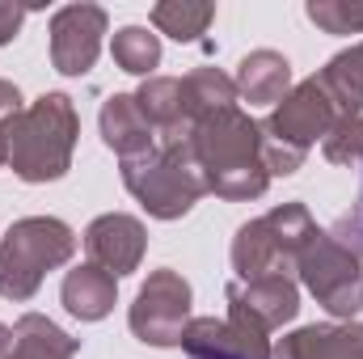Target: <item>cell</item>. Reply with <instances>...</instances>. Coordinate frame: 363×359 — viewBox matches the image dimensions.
<instances>
[{"instance_id":"cell-6","label":"cell","mask_w":363,"mask_h":359,"mask_svg":"<svg viewBox=\"0 0 363 359\" xmlns=\"http://www.w3.org/2000/svg\"><path fill=\"white\" fill-rule=\"evenodd\" d=\"M296 270L304 279V287L317 296V304H325L334 317L355 321L363 309V270L359 254H351L334 233H313L304 241V250L296 254Z\"/></svg>"},{"instance_id":"cell-2","label":"cell","mask_w":363,"mask_h":359,"mask_svg":"<svg viewBox=\"0 0 363 359\" xmlns=\"http://www.w3.org/2000/svg\"><path fill=\"white\" fill-rule=\"evenodd\" d=\"M9 165L21 182H60L72 170V148L81 136V118L68 93H43L26 106L9 127Z\"/></svg>"},{"instance_id":"cell-10","label":"cell","mask_w":363,"mask_h":359,"mask_svg":"<svg viewBox=\"0 0 363 359\" xmlns=\"http://www.w3.org/2000/svg\"><path fill=\"white\" fill-rule=\"evenodd\" d=\"M85 250H89V263L101 270H110L114 279L140 270L144 263V250H148V233L135 216H123V211H106L97 216L89 228H85Z\"/></svg>"},{"instance_id":"cell-23","label":"cell","mask_w":363,"mask_h":359,"mask_svg":"<svg viewBox=\"0 0 363 359\" xmlns=\"http://www.w3.org/2000/svg\"><path fill=\"white\" fill-rule=\"evenodd\" d=\"M304 13L325 34H363V4L355 0H313Z\"/></svg>"},{"instance_id":"cell-21","label":"cell","mask_w":363,"mask_h":359,"mask_svg":"<svg viewBox=\"0 0 363 359\" xmlns=\"http://www.w3.org/2000/svg\"><path fill=\"white\" fill-rule=\"evenodd\" d=\"M110 55H114V64H118L123 72L148 81V72L161 64V38H157L148 26H123V30L114 34V43H110Z\"/></svg>"},{"instance_id":"cell-25","label":"cell","mask_w":363,"mask_h":359,"mask_svg":"<svg viewBox=\"0 0 363 359\" xmlns=\"http://www.w3.org/2000/svg\"><path fill=\"white\" fill-rule=\"evenodd\" d=\"M21 21H26V9H21V4H9V0H0V47L17 38Z\"/></svg>"},{"instance_id":"cell-27","label":"cell","mask_w":363,"mask_h":359,"mask_svg":"<svg viewBox=\"0 0 363 359\" xmlns=\"http://www.w3.org/2000/svg\"><path fill=\"white\" fill-rule=\"evenodd\" d=\"M9 347H13V330H9V326H0V359L9 355Z\"/></svg>"},{"instance_id":"cell-12","label":"cell","mask_w":363,"mask_h":359,"mask_svg":"<svg viewBox=\"0 0 363 359\" xmlns=\"http://www.w3.org/2000/svg\"><path fill=\"white\" fill-rule=\"evenodd\" d=\"M274 359H363V326L359 321L304 326L274 347Z\"/></svg>"},{"instance_id":"cell-1","label":"cell","mask_w":363,"mask_h":359,"mask_svg":"<svg viewBox=\"0 0 363 359\" xmlns=\"http://www.w3.org/2000/svg\"><path fill=\"white\" fill-rule=\"evenodd\" d=\"M190 144L211 194L228 203L267 194L271 174L262 161V123H254L245 110L228 106V110H216L211 118H199L190 127Z\"/></svg>"},{"instance_id":"cell-9","label":"cell","mask_w":363,"mask_h":359,"mask_svg":"<svg viewBox=\"0 0 363 359\" xmlns=\"http://www.w3.org/2000/svg\"><path fill=\"white\" fill-rule=\"evenodd\" d=\"M106 9L101 4H64L51 17V68L64 77H85L101 55Z\"/></svg>"},{"instance_id":"cell-13","label":"cell","mask_w":363,"mask_h":359,"mask_svg":"<svg viewBox=\"0 0 363 359\" xmlns=\"http://www.w3.org/2000/svg\"><path fill=\"white\" fill-rule=\"evenodd\" d=\"M228 300H241L267 330L296 321V313H300V287H296L291 275H267V279H254V283H233Z\"/></svg>"},{"instance_id":"cell-16","label":"cell","mask_w":363,"mask_h":359,"mask_svg":"<svg viewBox=\"0 0 363 359\" xmlns=\"http://www.w3.org/2000/svg\"><path fill=\"white\" fill-rule=\"evenodd\" d=\"M81 343L72 334H64L51 317L43 313H26L13 326V347L4 359H77Z\"/></svg>"},{"instance_id":"cell-19","label":"cell","mask_w":363,"mask_h":359,"mask_svg":"<svg viewBox=\"0 0 363 359\" xmlns=\"http://www.w3.org/2000/svg\"><path fill=\"white\" fill-rule=\"evenodd\" d=\"M317 81L325 85V93L334 97V106L342 114H363V43L334 55Z\"/></svg>"},{"instance_id":"cell-4","label":"cell","mask_w":363,"mask_h":359,"mask_svg":"<svg viewBox=\"0 0 363 359\" xmlns=\"http://www.w3.org/2000/svg\"><path fill=\"white\" fill-rule=\"evenodd\" d=\"M77 254V233L55 216H26L0 241V296L30 300L51 270L68 267Z\"/></svg>"},{"instance_id":"cell-26","label":"cell","mask_w":363,"mask_h":359,"mask_svg":"<svg viewBox=\"0 0 363 359\" xmlns=\"http://www.w3.org/2000/svg\"><path fill=\"white\" fill-rule=\"evenodd\" d=\"M21 110H26V106H21V89H17L13 81H0V127H9Z\"/></svg>"},{"instance_id":"cell-17","label":"cell","mask_w":363,"mask_h":359,"mask_svg":"<svg viewBox=\"0 0 363 359\" xmlns=\"http://www.w3.org/2000/svg\"><path fill=\"white\" fill-rule=\"evenodd\" d=\"M135 106L157 127V136H186L190 131L186 106H182V81H174V77H148L135 89Z\"/></svg>"},{"instance_id":"cell-8","label":"cell","mask_w":363,"mask_h":359,"mask_svg":"<svg viewBox=\"0 0 363 359\" xmlns=\"http://www.w3.org/2000/svg\"><path fill=\"white\" fill-rule=\"evenodd\" d=\"M338 118H342V110L334 106V97L325 93V85L317 77H308V81H300L274 106V114L262 123V136L271 144H279V148H287V153L308 157V148L317 140H325Z\"/></svg>"},{"instance_id":"cell-7","label":"cell","mask_w":363,"mask_h":359,"mask_svg":"<svg viewBox=\"0 0 363 359\" xmlns=\"http://www.w3.org/2000/svg\"><path fill=\"white\" fill-rule=\"evenodd\" d=\"M190 283L178 270H152L148 283L135 292L131 304V334L148 347H182V334L190 326Z\"/></svg>"},{"instance_id":"cell-22","label":"cell","mask_w":363,"mask_h":359,"mask_svg":"<svg viewBox=\"0 0 363 359\" xmlns=\"http://www.w3.org/2000/svg\"><path fill=\"white\" fill-rule=\"evenodd\" d=\"M321 153L334 165H363V114H342L321 140Z\"/></svg>"},{"instance_id":"cell-24","label":"cell","mask_w":363,"mask_h":359,"mask_svg":"<svg viewBox=\"0 0 363 359\" xmlns=\"http://www.w3.org/2000/svg\"><path fill=\"white\" fill-rule=\"evenodd\" d=\"M334 237H338L351 254H363V190H359V203H355L338 224H334Z\"/></svg>"},{"instance_id":"cell-14","label":"cell","mask_w":363,"mask_h":359,"mask_svg":"<svg viewBox=\"0 0 363 359\" xmlns=\"http://www.w3.org/2000/svg\"><path fill=\"white\" fill-rule=\"evenodd\" d=\"M60 296H64V309H68L72 317H81V321H101V317L114 309V300H118V279H114L110 270L85 263V267H72L64 275Z\"/></svg>"},{"instance_id":"cell-20","label":"cell","mask_w":363,"mask_h":359,"mask_svg":"<svg viewBox=\"0 0 363 359\" xmlns=\"http://www.w3.org/2000/svg\"><path fill=\"white\" fill-rule=\"evenodd\" d=\"M211 21H216V4H203V0H165L152 9V30H161L178 43L203 38Z\"/></svg>"},{"instance_id":"cell-11","label":"cell","mask_w":363,"mask_h":359,"mask_svg":"<svg viewBox=\"0 0 363 359\" xmlns=\"http://www.w3.org/2000/svg\"><path fill=\"white\" fill-rule=\"evenodd\" d=\"M97 127H101L106 148L118 153V161H131V157H144V153L157 148V127L135 106V93L106 97L101 101V114H97Z\"/></svg>"},{"instance_id":"cell-15","label":"cell","mask_w":363,"mask_h":359,"mask_svg":"<svg viewBox=\"0 0 363 359\" xmlns=\"http://www.w3.org/2000/svg\"><path fill=\"white\" fill-rule=\"evenodd\" d=\"M237 93L250 106H271L291 93V64L279 51H250L237 64Z\"/></svg>"},{"instance_id":"cell-28","label":"cell","mask_w":363,"mask_h":359,"mask_svg":"<svg viewBox=\"0 0 363 359\" xmlns=\"http://www.w3.org/2000/svg\"><path fill=\"white\" fill-rule=\"evenodd\" d=\"M9 161V136H4V127H0V165Z\"/></svg>"},{"instance_id":"cell-5","label":"cell","mask_w":363,"mask_h":359,"mask_svg":"<svg viewBox=\"0 0 363 359\" xmlns=\"http://www.w3.org/2000/svg\"><path fill=\"white\" fill-rule=\"evenodd\" d=\"M317 233V220L308 216L304 203H283L267 216L250 220L237 228L233 237V270L241 283L267 279V275H291L296 254L304 250V241Z\"/></svg>"},{"instance_id":"cell-18","label":"cell","mask_w":363,"mask_h":359,"mask_svg":"<svg viewBox=\"0 0 363 359\" xmlns=\"http://www.w3.org/2000/svg\"><path fill=\"white\" fill-rule=\"evenodd\" d=\"M237 81L224 77L220 68H194L186 81H182V106H186V123L194 127L199 118H211L216 110H228L237 106Z\"/></svg>"},{"instance_id":"cell-3","label":"cell","mask_w":363,"mask_h":359,"mask_svg":"<svg viewBox=\"0 0 363 359\" xmlns=\"http://www.w3.org/2000/svg\"><path fill=\"white\" fill-rule=\"evenodd\" d=\"M118 170H123V186L157 220H182L207 194V182H203V170H199L190 131L186 136H157L152 153L118 161Z\"/></svg>"}]
</instances>
